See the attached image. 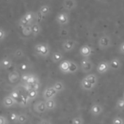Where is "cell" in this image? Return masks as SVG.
<instances>
[{
  "label": "cell",
  "mask_w": 124,
  "mask_h": 124,
  "mask_svg": "<svg viewBox=\"0 0 124 124\" xmlns=\"http://www.w3.org/2000/svg\"><path fill=\"white\" fill-rule=\"evenodd\" d=\"M36 18H37V15L35 12L28 11L19 19L18 26L21 29L28 26H31L36 22Z\"/></svg>",
  "instance_id": "6da1fadb"
},
{
  "label": "cell",
  "mask_w": 124,
  "mask_h": 124,
  "mask_svg": "<svg viewBox=\"0 0 124 124\" xmlns=\"http://www.w3.org/2000/svg\"><path fill=\"white\" fill-rule=\"evenodd\" d=\"M34 53L38 56L47 58L50 54V47L47 43L40 42L34 46Z\"/></svg>",
  "instance_id": "7a4b0ae2"
},
{
  "label": "cell",
  "mask_w": 124,
  "mask_h": 124,
  "mask_svg": "<svg viewBox=\"0 0 124 124\" xmlns=\"http://www.w3.org/2000/svg\"><path fill=\"white\" fill-rule=\"evenodd\" d=\"M70 18L67 12H60L55 16L56 23L61 27H65L70 23Z\"/></svg>",
  "instance_id": "3957f363"
},
{
  "label": "cell",
  "mask_w": 124,
  "mask_h": 124,
  "mask_svg": "<svg viewBox=\"0 0 124 124\" xmlns=\"http://www.w3.org/2000/svg\"><path fill=\"white\" fill-rule=\"evenodd\" d=\"M112 39L109 35L104 34L99 37L98 40V45L100 50H104L109 49L112 46Z\"/></svg>",
  "instance_id": "277c9868"
},
{
  "label": "cell",
  "mask_w": 124,
  "mask_h": 124,
  "mask_svg": "<svg viewBox=\"0 0 124 124\" xmlns=\"http://www.w3.org/2000/svg\"><path fill=\"white\" fill-rule=\"evenodd\" d=\"M80 68L83 73H89L93 68V64L90 58H83L80 61Z\"/></svg>",
  "instance_id": "5b68a950"
},
{
  "label": "cell",
  "mask_w": 124,
  "mask_h": 124,
  "mask_svg": "<svg viewBox=\"0 0 124 124\" xmlns=\"http://www.w3.org/2000/svg\"><path fill=\"white\" fill-rule=\"evenodd\" d=\"M77 45H78V42L76 40L72 39H67L62 42L61 47H62V49L65 52H70L75 48Z\"/></svg>",
  "instance_id": "8992f818"
},
{
  "label": "cell",
  "mask_w": 124,
  "mask_h": 124,
  "mask_svg": "<svg viewBox=\"0 0 124 124\" xmlns=\"http://www.w3.org/2000/svg\"><path fill=\"white\" fill-rule=\"evenodd\" d=\"M78 7L77 0H63L62 8L65 12H71Z\"/></svg>",
  "instance_id": "52a82bcc"
},
{
  "label": "cell",
  "mask_w": 124,
  "mask_h": 124,
  "mask_svg": "<svg viewBox=\"0 0 124 124\" xmlns=\"http://www.w3.org/2000/svg\"><path fill=\"white\" fill-rule=\"evenodd\" d=\"M57 92L55 91V90L53 88V86L51 87H47L46 88L42 93V97L43 99L46 101V100H49V99H55V97L57 95Z\"/></svg>",
  "instance_id": "ba28073f"
},
{
  "label": "cell",
  "mask_w": 124,
  "mask_h": 124,
  "mask_svg": "<svg viewBox=\"0 0 124 124\" xmlns=\"http://www.w3.org/2000/svg\"><path fill=\"white\" fill-rule=\"evenodd\" d=\"M79 53L83 58H89L90 56L93 53V49L92 47L88 45H82L79 50Z\"/></svg>",
  "instance_id": "9c48e42d"
},
{
  "label": "cell",
  "mask_w": 124,
  "mask_h": 124,
  "mask_svg": "<svg viewBox=\"0 0 124 124\" xmlns=\"http://www.w3.org/2000/svg\"><path fill=\"white\" fill-rule=\"evenodd\" d=\"M58 69L62 73L70 74V61L63 60L61 62H60Z\"/></svg>",
  "instance_id": "30bf717a"
},
{
  "label": "cell",
  "mask_w": 124,
  "mask_h": 124,
  "mask_svg": "<svg viewBox=\"0 0 124 124\" xmlns=\"http://www.w3.org/2000/svg\"><path fill=\"white\" fill-rule=\"evenodd\" d=\"M110 70L109 68V64L108 61H101L98 64L96 67V71L98 73L102 75L106 72H107Z\"/></svg>",
  "instance_id": "8fae6325"
},
{
  "label": "cell",
  "mask_w": 124,
  "mask_h": 124,
  "mask_svg": "<svg viewBox=\"0 0 124 124\" xmlns=\"http://www.w3.org/2000/svg\"><path fill=\"white\" fill-rule=\"evenodd\" d=\"M109 68L112 71H117L122 67L121 61L120 60V58H118L117 57L112 58L109 61Z\"/></svg>",
  "instance_id": "7c38bea8"
},
{
  "label": "cell",
  "mask_w": 124,
  "mask_h": 124,
  "mask_svg": "<svg viewBox=\"0 0 124 124\" xmlns=\"http://www.w3.org/2000/svg\"><path fill=\"white\" fill-rule=\"evenodd\" d=\"M104 108L103 107L99 104V103H95L92 104V106L90 108V113L93 116H99L103 112Z\"/></svg>",
  "instance_id": "4fadbf2b"
},
{
  "label": "cell",
  "mask_w": 124,
  "mask_h": 124,
  "mask_svg": "<svg viewBox=\"0 0 124 124\" xmlns=\"http://www.w3.org/2000/svg\"><path fill=\"white\" fill-rule=\"evenodd\" d=\"M34 109L36 112L42 114L45 112L47 109L45 104V101H38L34 104Z\"/></svg>",
  "instance_id": "5bb4252c"
},
{
  "label": "cell",
  "mask_w": 124,
  "mask_h": 124,
  "mask_svg": "<svg viewBox=\"0 0 124 124\" xmlns=\"http://www.w3.org/2000/svg\"><path fill=\"white\" fill-rule=\"evenodd\" d=\"M16 104H18V101L16 100H15L14 99H13L10 95L6 96L3 99V101H2V105L5 108L12 107L15 106Z\"/></svg>",
  "instance_id": "9a60e30c"
},
{
  "label": "cell",
  "mask_w": 124,
  "mask_h": 124,
  "mask_svg": "<svg viewBox=\"0 0 124 124\" xmlns=\"http://www.w3.org/2000/svg\"><path fill=\"white\" fill-rule=\"evenodd\" d=\"M80 88L83 90V91H92L95 86L91 84L86 78L85 77L84 78H83V80L80 81Z\"/></svg>",
  "instance_id": "2e32d148"
},
{
  "label": "cell",
  "mask_w": 124,
  "mask_h": 124,
  "mask_svg": "<svg viewBox=\"0 0 124 124\" xmlns=\"http://www.w3.org/2000/svg\"><path fill=\"white\" fill-rule=\"evenodd\" d=\"M21 80V75L19 72L16 70L12 71L8 75V80L10 83H18V81Z\"/></svg>",
  "instance_id": "e0dca14e"
},
{
  "label": "cell",
  "mask_w": 124,
  "mask_h": 124,
  "mask_svg": "<svg viewBox=\"0 0 124 124\" xmlns=\"http://www.w3.org/2000/svg\"><path fill=\"white\" fill-rule=\"evenodd\" d=\"M50 11H51V9H50V7L49 5H42L39 8V9L38 10L37 12L44 18L45 17L47 16L50 13Z\"/></svg>",
  "instance_id": "ac0fdd59"
},
{
  "label": "cell",
  "mask_w": 124,
  "mask_h": 124,
  "mask_svg": "<svg viewBox=\"0 0 124 124\" xmlns=\"http://www.w3.org/2000/svg\"><path fill=\"white\" fill-rule=\"evenodd\" d=\"M13 65V61L10 58H4L0 61V68L9 69Z\"/></svg>",
  "instance_id": "d6986e66"
},
{
  "label": "cell",
  "mask_w": 124,
  "mask_h": 124,
  "mask_svg": "<svg viewBox=\"0 0 124 124\" xmlns=\"http://www.w3.org/2000/svg\"><path fill=\"white\" fill-rule=\"evenodd\" d=\"M64 55L60 51H54L51 55V59L54 63H59L63 61Z\"/></svg>",
  "instance_id": "ffe728a7"
},
{
  "label": "cell",
  "mask_w": 124,
  "mask_h": 124,
  "mask_svg": "<svg viewBox=\"0 0 124 124\" xmlns=\"http://www.w3.org/2000/svg\"><path fill=\"white\" fill-rule=\"evenodd\" d=\"M31 30H32V36L33 37L38 36L42 31V27H41L40 23H37V22L34 23L31 25Z\"/></svg>",
  "instance_id": "44dd1931"
},
{
  "label": "cell",
  "mask_w": 124,
  "mask_h": 124,
  "mask_svg": "<svg viewBox=\"0 0 124 124\" xmlns=\"http://www.w3.org/2000/svg\"><path fill=\"white\" fill-rule=\"evenodd\" d=\"M53 88L55 90V91H56L57 93L62 92L63 91L65 90V85H64V84L63 83V82H61V81H56V82L53 84Z\"/></svg>",
  "instance_id": "7402d4cb"
},
{
  "label": "cell",
  "mask_w": 124,
  "mask_h": 124,
  "mask_svg": "<svg viewBox=\"0 0 124 124\" xmlns=\"http://www.w3.org/2000/svg\"><path fill=\"white\" fill-rule=\"evenodd\" d=\"M45 104H46L47 109H48V110L55 109V107H56V106H57V103H56V101H55V99L46 100L45 101Z\"/></svg>",
  "instance_id": "603a6c76"
},
{
  "label": "cell",
  "mask_w": 124,
  "mask_h": 124,
  "mask_svg": "<svg viewBox=\"0 0 124 124\" xmlns=\"http://www.w3.org/2000/svg\"><path fill=\"white\" fill-rule=\"evenodd\" d=\"M85 78L91 83L93 84L95 87L98 83V77L95 74H88V75L85 76Z\"/></svg>",
  "instance_id": "cb8c5ba5"
},
{
  "label": "cell",
  "mask_w": 124,
  "mask_h": 124,
  "mask_svg": "<svg viewBox=\"0 0 124 124\" xmlns=\"http://www.w3.org/2000/svg\"><path fill=\"white\" fill-rule=\"evenodd\" d=\"M38 83H39V78L36 75L31 74L30 75V77L29 78V79H28V80L26 81V83L29 84V85H34V84Z\"/></svg>",
  "instance_id": "d4e9b609"
},
{
  "label": "cell",
  "mask_w": 124,
  "mask_h": 124,
  "mask_svg": "<svg viewBox=\"0 0 124 124\" xmlns=\"http://www.w3.org/2000/svg\"><path fill=\"white\" fill-rule=\"evenodd\" d=\"M29 101H30V100L27 96L21 95V98L18 100V104H19L21 107H26L28 105V104L29 103Z\"/></svg>",
  "instance_id": "484cf974"
},
{
  "label": "cell",
  "mask_w": 124,
  "mask_h": 124,
  "mask_svg": "<svg viewBox=\"0 0 124 124\" xmlns=\"http://www.w3.org/2000/svg\"><path fill=\"white\" fill-rule=\"evenodd\" d=\"M28 120H29V116L26 113H21L18 114L17 123L20 124H25L28 121Z\"/></svg>",
  "instance_id": "4316f807"
},
{
  "label": "cell",
  "mask_w": 124,
  "mask_h": 124,
  "mask_svg": "<svg viewBox=\"0 0 124 124\" xmlns=\"http://www.w3.org/2000/svg\"><path fill=\"white\" fill-rule=\"evenodd\" d=\"M13 55H14V57L16 58L17 59H21L25 56V53L21 48H18L15 50Z\"/></svg>",
  "instance_id": "83f0119b"
},
{
  "label": "cell",
  "mask_w": 124,
  "mask_h": 124,
  "mask_svg": "<svg viewBox=\"0 0 124 124\" xmlns=\"http://www.w3.org/2000/svg\"><path fill=\"white\" fill-rule=\"evenodd\" d=\"M22 34L25 37H29L32 35V30H31V25L26 26L22 29Z\"/></svg>",
  "instance_id": "f1b7e54d"
},
{
  "label": "cell",
  "mask_w": 124,
  "mask_h": 124,
  "mask_svg": "<svg viewBox=\"0 0 124 124\" xmlns=\"http://www.w3.org/2000/svg\"><path fill=\"white\" fill-rule=\"evenodd\" d=\"M79 70V67L77 63L73 61H70V74L76 73Z\"/></svg>",
  "instance_id": "f546056e"
},
{
  "label": "cell",
  "mask_w": 124,
  "mask_h": 124,
  "mask_svg": "<svg viewBox=\"0 0 124 124\" xmlns=\"http://www.w3.org/2000/svg\"><path fill=\"white\" fill-rule=\"evenodd\" d=\"M38 94H39V91L31 90V91H30L28 92L27 96H28V98L29 99V100L31 101V100L35 99L38 96Z\"/></svg>",
  "instance_id": "4dcf8cb0"
},
{
  "label": "cell",
  "mask_w": 124,
  "mask_h": 124,
  "mask_svg": "<svg viewBox=\"0 0 124 124\" xmlns=\"http://www.w3.org/2000/svg\"><path fill=\"white\" fill-rule=\"evenodd\" d=\"M72 124H84V119L81 115L75 116L72 120Z\"/></svg>",
  "instance_id": "1f68e13d"
},
{
  "label": "cell",
  "mask_w": 124,
  "mask_h": 124,
  "mask_svg": "<svg viewBox=\"0 0 124 124\" xmlns=\"http://www.w3.org/2000/svg\"><path fill=\"white\" fill-rule=\"evenodd\" d=\"M13 99H14L15 100H16L17 101H18V100L20 99V98H21V93H20V92L18 91V90H13V91H11L10 93V94H9Z\"/></svg>",
  "instance_id": "d6a6232c"
},
{
  "label": "cell",
  "mask_w": 124,
  "mask_h": 124,
  "mask_svg": "<svg viewBox=\"0 0 124 124\" xmlns=\"http://www.w3.org/2000/svg\"><path fill=\"white\" fill-rule=\"evenodd\" d=\"M59 35L61 37H67L70 34V31L66 27H61L59 30Z\"/></svg>",
  "instance_id": "836d02e7"
},
{
  "label": "cell",
  "mask_w": 124,
  "mask_h": 124,
  "mask_svg": "<svg viewBox=\"0 0 124 124\" xmlns=\"http://www.w3.org/2000/svg\"><path fill=\"white\" fill-rule=\"evenodd\" d=\"M116 107L119 110H123L124 109V99L123 98H120L116 103Z\"/></svg>",
  "instance_id": "e575fe53"
},
{
  "label": "cell",
  "mask_w": 124,
  "mask_h": 124,
  "mask_svg": "<svg viewBox=\"0 0 124 124\" xmlns=\"http://www.w3.org/2000/svg\"><path fill=\"white\" fill-rule=\"evenodd\" d=\"M29 64H26V63H21L18 64V69L20 71H22V72H26L29 70Z\"/></svg>",
  "instance_id": "d590c367"
},
{
  "label": "cell",
  "mask_w": 124,
  "mask_h": 124,
  "mask_svg": "<svg viewBox=\"0 0 124 124\" xmlns=\"http://www.w3.org/2000/svg\"><path fill=\"white\" fill-rule=\"evenodd\" d=\"M124 121L123 118H121L119 116H116L112 120V124H123Z\"/></svg>",
  "instance_id": "8d00e7d4"
},
{
  "label": "cell",
  "mask_w": 124,
  "mask_h": 124,
  "mask_svg": "<svg viewBox=\"0 0 124 124\" xmlns=\"http://www.w3.org/2000/svg\"><path fill=\"white\" fill-rule=\"evenodd\" d=\"M18 114H16L15 112H11L10 114V120L13 123H17V121H18Z\"/></svg>",
  "instance_id": "74e56055"
},
{
  "label": "cell",
  "mask_w": 124,
  "mask_h": 124,
  "mask_svg": "<svg viewBox=\"0 0 124 124\" xmlns=\"http://www.w3.org/2000/svg\"><path fill=\"white\" fill-rule=\"evenodd\" d=\"M30 75L31 74H29V73H24V74H23L21 76V81L22 82V83H26V81L28 80L29 78L30 77Z\"/></svg>",
  "instance_id": "f35d334b"
},
{
  "label": "cell",
  "mask_w": 124,
  "mask_h": 124,
  "mask_svg": "<svg viewBox=\"0 0 124 124\" xmlns=\"http://www.w3.org/2000/svg\"><path fill=\"white\" fill-rule=\"evenodd\" d=\"M6 35H7V34H6L5 30L2 28H0V42L3 41L5 39Z\"/></svg>",
  "instance_id": "ab89813d"
},
{
  "label": "cell",
  "mask_w": 124,
  "mask_h": 124,
  "mask_svg": "<svg viewBox=\"0 0 124 124\" xmlns=\"http://www.w3.org/2000/svg\"><path fill=\"white\" fill-rule=\"evenodd\" d=\"M37 124H53L51 120L50 119H47V118H43L41 119Z\"/></svg>",
  "instance_id": "60d3db41"
},
{
  "label": "cell",
  "mask_w": 124,
  "mask_h": 124,
  "mask_svg": "<svg viewBox=\"0 0 124 124\" xmlns=\"http://www.w3.org/2000/svg\"><path fill=\"white\" fill-rule=\"evenodd\" d=\"M0 124H8V120L5 116L0 115Z\"/></svg>",
  "instance_id": "b9f144b4"
},
{
  "label": "cell",
  "mask_w": 124,
  "mask_h": 124,
  "mask_svg": "<svg viewBox=\"0 0 124 124\" xmlns=\"http://www.w3.org/2000/svg\"><path fill=\"white\" fill-rule=\"evenodd\" d=\"M118 52L121 55H124V42H121L118 47Z\"/></svg>",
  "instance_id": "7bdbcfd3"
},
{
  "label": "cell",
  "mask_w": 124,
  "mask_h": 124,
  "mask_svg": "<svg viewBox=\"0 0 124 124\" xmlns=\"http://www.w3.org/2000/svg\"><path fill=\"white\" fill-rule=\"evenodd\" d=\"M33 85V90H35V91H39V88H40V83H36L34 85Z\"/></svg>",
  "instance_id": "ee69618b"
},
{
  "label": "cell",
  "mask_w": 124,
  "mask_h": 124,
  "mask_svg": "<svg viewBox=\"0 0 124 124\" xmlns=\"http://www.w3.org/2000/svg\"><path fill=\"white\" fill-rule=\"evenodd\" d=\"M97 1H99V2H102V1H104V0H97Z\"/></svg>",
  "instance_id": "f6af8a7d"
},
{
  "label": "cell",
  "mask_w": 124,
  "mask_h": 124,
  "mask_svg": "<svg viewBox=\"0 0 124 124\" xmlns=\"http://www.w3.org/2000/svg\"><path fill=\"white\" fill-rule=\"evenodd\" d=\"M123 99H124V94H123Z\"/></svg>",
  "instance_id": "bcb514c9"
},
{
  "label": "cell",
  "mask_w": 124,
  "mask_h": 124,
  "mask_svg": "<svg viewBox=\"0 0 124 124\" xmlns=\"http://www.w3.org/2000/svg\"><path fill=\"white\" fill-rule=\"evenodd\" d=\"M123 124H124V123H123Z\"/></svg>",
  "instance_id": "7dc6e473"
}]
</instances>
